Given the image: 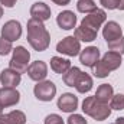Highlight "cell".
<instances>
[{
	"label": "cell",
	"instance_id": "17",
	"mask_svg": "<svg viewBox=\"0 0 124 124\" xmlns=\"http://www.w3.org/2000/svg\"><path fill=\"white\" fill-rule=\"evenodd\" d=\"M93 85H94L93 77L90 74H87V72H81L74 87L79 94H87L93 90Z\"/></svg>",
	"mask_w": 124,
	"mask_h": 124
},
{
	"label": "cell",
	"instance_id": "27",
	"mask_svg": "<svg viewBox=\"0 0 124 124\" xmlns=\"http://www.w3.org/2000/svg\"><path fill=\"white\" fill-rule=\"evenodd\" d=\"M10 52H13V45H12V42L0 36V56H6V55H9Z\"/></svg>",
	"mask_w": 124,
	"mask_h": 124
},
{
	"label": "cell",
	"instance_id": "35",
	"mask_svg": "<svg viewBox=\"0 0 124 124\" xmlns=\"http://www.w3.org/2000/svg\"><path fill=\"white\" fill-rule=\"evenodd\" d=\"M1 16H3V6L0 4V19H1Z\"/></svg>",
	"mask_w": 124,
	"mask_h": 124
},
{
	"label": "cell",
	"instance_id": "6",
	"mask_svg": "<svg viewBox=\"0 0 124 124\" xmlns=\"http://www.w3.org/2000/svg\"><path fill=\"white\" fill-rule=\"evenodd\" d=\"M107 22V13L102 10V9H95L94 12L88 13L82 20H81V25L88 28V29H93V31L98 32L100 28H102V25Z\"/></svg>",
	"mask_w": 124,
	"mask_h": 124
},
{
	"label": "cell",
	"instance_id": "13",
	"mask_svg": "<svg viewBox=\"0 0 124 124\" xmlns=\"http://www.w3.org/2000/svg\"><path fill=\"white\" fill-rule=\"evenodd\" d=\"M121 36H123V28L120 26V23H117L114 20H110V22H105L104 23L102 38L105 39V42L116 40V39H118Z\"/></svg>",
	"mask_w": 124,
	"mask_h": 124
},
{
	"label": "cell",
	"instance_id": "28",
	"mask_svg": "<svg viewBox=\"0 0 124 124\" xmlns=\"http://www.w3.org/2000/svg\"><path fill=\"white\" fill-rule=\"evenodd\" d=\"M66 124H88V121L85 120V117H82L81 114H71L66 120Z\"/></svg>",
	"mask_w": 124,
	"mask_h": 124
},
{
	"label": "cell",
	"instance_id": "22",
	"mask_svg": "<svg viewBox=\"0 0 124 124\" xmlns=\"http://www.w3.org/2000/svg\"><path fill=\"white\" fill-rule=\"evenodd\" d=\"M81 72H82V71H81L78 66H71V68L62 75V81H63V84H65L66 87H74Z\"/></svg>",
	"mask_w": 124,
	"mask_h": 124
},
{
	"label": "cell",
	"instance_id": "33",
	"mask_svg": "<svg viewBox=\"0 0 124 124\" xmlns=\"http://www.w3.org/2000/svg\"><path fill=\"white\" fill-rule=\"evenodd\" d=\"M113 124H124V117H118V118H117Z\"/></svg>",
	"mask_w": 124,
	"mask_h": 124
},
{
	"label": "cell",
	"instance_id": "5",
	"mask_svg": "<svg viewBox=\"0 0 124 124\" xmlns=\"http://www.w3.org/2000/svg\"><path fill=\"white\" fill-rule=\"evenodd\" d=\"M56 52L66 56H77L81 52V42L75 36H66L56 43Z\"/></svg>",
	"mask_w": 124,
	"mask_h": 124
},
{
	"label": "cell",
	"instance_id": "23",
	"mask_svg": "<svg viewBox=\"0 0 124 124\" xmlns=\"http://www.w3.org/2000/svg\"><path fill=\"white\" fill-rule=\"evenodd\" d=\"M97 9V4L94 3V0H78L77 1V10L81 13H91Z\"/></svg>",
	"mask_w": 124,
	"mask_h": 124
},
{
	"label": "cell",
	"instance_id": "7",
	"mask_svg": "<svg viewBox=\"0 0 124 124\" xmlns=\"http://www.w3.org/2000/svg\"><path fill=\"white\" fill-rule=\"evenodd\" d=\"M22 36V25L19 20H7L3 26H1V38L15 42L17 39H20Z\"/></svg>",
	"mask_w": 124,
	"mask_h": 124
},
{
	"label": "cell",
	"instance_id": "31",
	"mask_svg": "<svg viewBox=\"0 0 124 124\" xmlns=\"http://www.w3.org/2000/svg\"><path fill=\"white\" fill-rule=\"evenodd\" d=\"M16 1L17 0H0V4L3 6V7H15V4H16Z\"/></svg>",
	"mask_w": 124,
	"mask_h": 124
},
{
	"label": "cell",
	"instance_id": "9",
	"mask_svg": "<svg viewBox=\"0 0 124 124\" xmlns=\"http://www.w3.org/2000/svg\"><path fill=\"white\" fill-rule=\"evenodd\" d=\"M19 101H20V93L16 88H12V87L0 88V105L3 108L13 107L19 104Z\"/></svg>",
	"mask_w": 124,
	"mask_h": 124
},
{
	"label": "cell",
	"instance_id": "21",
	"mask_svg": "<svg viewBox=\"0 0 124 124\" xmlns=\"http://www.w3.org/2000/svg\"><path fill=\"white\" fill-rule=\"evenodd\" d=\"M69 68H71V61L69 59H65L62 56H52L51 58V69L55 74L63 75Z\"/></svg>",
	"mask_w": 124,
	"mask_h": 124
},
{
	"label": "cell",
	"instance_id": "2",
	"mask_svg": "<svg viewBox=\"0 0 124 124\" xmlns=\"http://www.w3.org/2000/svg\"><path fill=\"white\" fill-rule=\"evenodd\" d=\"M84 114L90 116L91 118H94L95 121H104L107 120L110 116H111V108L108 104H102L100 102L95 95L91 97H87L84 101H82V108Z\"/></svg>",
	"mask_w": 124,
	"mask_h": 124
},
{
	"label": "cell",
	"instance_id": "34",
	"mask_svg": "<svg viewBox=\"0 0 124 124\" xmlns=\"http://www.w3.org/2000/svg\"><path fill=\"white\" fill-rule=\"evenodd\" d=\"M118 9L124 10V0H120V4H118Z\"/></svg>",
	"mask_w": 124,
	"mask_h": 124
},
{
	"label": "cell",
	"instance_id": "4",
	"mask_svg": "<svg viewBox=\"0 0 124 124\" xmlns=\"http://www.w3.org/2000/svg\"><path fill=\"white\" fill-rule=\"evenodd\" d=\"M33 94L35 97L39 100V101H43V102H49L55 98L56 95V85L49 81V79H43L40 82H38L33 88Z\"/></svg>",
	"mask_w": 124,
	"mask_h": 124
},
{
	"label": "cell",
	"instance_id": "19",
	"mask_svg": "<svg viewBox=\"0 0 124 124\" xmlns=\"http://www.w3.org/2000/svg\"><path fill=\"white\" fill-rule=\"evenodd\" d=\"M97 35H98V32L93 31V29H88V28H85L82 25H79L74 31V36L79 42H93V40L97 39Z\"/></svg>",
	"mask_w": 124,
	"mask_h": 124
},
{
	"label": "cell",
	"instance_id": "12",
	"mask_svg": "<svg viewBox=\"0 0 124 124\" xmlns=\"http://www.w3.org/2000/svg\"><path fill=\"white\" fill-rule=\"evenodd\" d=\"M22 81V74L16 72L12 68H6L0 72V82L3 87H12L16 88Z\"/></svg>",
	"mask_w": 124,
	"mask_h": 124
},
{
	"label": "cell",
	"instance_id": "15",
	"mask_svg": "<svg viewBox=\"0 0 124 124\" xmlns=\"http://www.w3.org/2000/svg\"><path fill=\"white\" fill-rule=\"evenodd\" d=\"M56 23L63 31H71L77 28V15L71 10H63L56 16Z\"/></svg>",
	"mask_w": 124,
	"mask_h": 124
},
{
	"label": "cell",
	"instance_id": "8",
	"mask_svg": "<svg viewBox=\"0 0 124 124\" xmlns=\"http://www.w3.org/2000/svg\"><path fill=\"white\" fill-rule=\"evenodd\" d=\"M28 77L35 82H40L48 77V65L43 61H35L31 62L28 66Z\"/></svg>",
	"mask_w": 124,
	"mask_h": 124
},
{
	"label": "cell",
	"instance_id": "26",
	"mask_svg": "<svg viewBox=\"0 0 124 124\" xmlns=\"http://www.w3.org/2000/svg\"><path fill=\"white\" fill-rule=\"evenodd\" d=\"M93 69H94V75H95L97 78H107V77L110 75V72H111V71L102 63V61L97 62V65L94 66Z\"/></svg>",
	"mask_w": 124,
	"mask_h": 124
},
{
	"label": "cell",
	"instance_id": "20",
	"mask_svg": "<svg viewBox=\"0 0 124 124\" xmlns=\"http://www.w3.org/2000/svg\"><path fill=\"white\" fill-rule=\"evenodd\" d=\"M113 95H114V88H113V85H110V84H101V85L97 88L95 98H97L100 102H102V104H108L110 100L113 98Z\"/></svg>",
	"mask_w": 124,
	"mask_h": 124
},
{
	"label": "cell",
	"instance_id": "32",
	"mask_svg": "<svg viewBox=\"0 0 124 124\" xmlns=\"http://www.w3.org/2000/svg\"><path fill=\"white\" fill-rule=\"evenodd\" d=\"M51 1L55 3V4H58V6H66V4L71 3V0H51Z\"/></svg>",
	"mask_w": 124,
	"mask_h": 124
},
{
	"label": "cell",
	"instance_id": "14",
	"mask_svg": "<svg viewBox=\"0 0 124 124\" xmlns=\"http://www.w3.org/2000/svg\"><path fill=\"white\" fill-rule=\"evenodd\" d=\"M51 7L46 4V3H43V1H36V3H33L31 7V16L33 19H38V20H40V22H46V20H49L51 19Z\"/></svg>",
	"mask_w": 124,
	"mask_h": 124
},
{
	"label": "cell",
	"instance_id": "36",
	"mask_svg": "<svg viewBox=\"0 0 124 124\" xmlns=\"http://www.w3.org/2000/svg\"><path fill=\"white\" fill-rule=\"evenodd\" d=\"M1 114H3V107L0 105V116H1Z\"/></svg>",
	"mask_w": 124,
	"mask_h": 124
},
{
	"label": "cell",
	"instance_id": "30",
	"mask_svg": "<svg viewBox=\"0 0 124 124\" xmlns=\"http://www.w3.org/2000/svg\"><path fill=\"white\" fill-rule=\"evenodd\" d=\"M45 124H65V121L58 114H49L45 117Z\"/></svg>",
	"mask_w": 124,
	"mask_h": 124
},
{
	"label": "cell",
	"instance_id": "25",
	"mask_svg": "<svg viewBox=\"0 0 124 124\" xmlns=\"http://www.w3.org/2000/svg\"><path fill=\"white\" fill-rule=\"evenodd\" d=\"M107 45H108V49H110V51L117 52V54H120V55L124 54V38L123 36L118 38V39H116V40L107 42Z\"/></svg>",
	"mask_w": 124,
	"mask_h": 124
},
{
	"label": "cell",
	"instance_id": "16",
	"mask_svg": "<svg viewBox=\"0 0 124 124\" xmlns=\"http://www.w3.org/2000/svg\"><path fill=\"white\" fill-rule=\"evenodd\" d=\"M0 124H26V116L20 110H13L0 116Z\"/></svg>",
	"mask_w": 124,
	"mask_h": 124
},
{
	"label": "cell",
	"instance_id": "1",
	"mask_svg": "<svg viewBox=\"0 0 124 124\" xmlns=\"http://www.w3.org/2000/svg\"><path fill=\"white\" fill-rule=\"evenodd\" d=\"M28 35L26 39L32 48L38 52H43L51 45V33L45 28L43 22L31 17L28 20Z\"/></svg>",
	"mask_w": 124,
	"mask_h": 124
},
{
	"label": "cell",
	"instance_id": "24",
	"mask_svg": "<svg viewBox=\"0 0 124 124\" xmlns=\"http://www.w3.org/2000/svg\"><path fill=\"white\" fill-rule=\"evenodd\" d=\"M110 108L111 110H117V111L124 110V94L113 95V98L110 100Z\"/></svg>",
	"mask_w": 124,
	"mask_h": 124
},
{
	"label": "cell",
	"instance_id": "3",
	"mask_svg": "<svg viewBox=\"0 0 124 124\" xmlns=\"http://www.w3.org/2000/svg\"><path fill=\"white\" fill-rule=\"evenodd\" d=\"M29 63H31V52L25 46H16V48H13L9 68L15 69L19 74H25L28 71Z\"/></svg>",
	"mask_w": 124,
	"mask_h": 124
},
{
	"label": "cell",
	"instance_id": "10",
	"mask_svg": "<svg viewBox=\"0 0 124 124\" xmlns=\"http://www.w3.org/2000/svg\"><path fill=\"white\" fill-rule=\"evenodd\" d=\"M78 104H79L78 97L72 93H63L56 101V105L62 113H69V114L75 113V110L78 108Z\"/></svg>",
	"mask_w": 124,
	"mask_h": 124
},
{
	"label": "cell",
	"instance_id": "11",
	"mask_svg": "<svg viewBox=\"0 0 124 124\" xmlns=\"http://www.w3.org/2000/svg\"><path fill=\"white\" fill-rule=\"evenodd\" d=\"M100 49L97 46H88L85 49H81L79 52V62L88 68H94L97 65V62L100 61Z\"/></svg>",
	"mask_w": 124,
	"mask_h": 124
},
{
	"label": "cell",
	"instance_id": "18",
	"mask_svg": "<svg viewBox=\"0 0 124 124\" xmlns=\"http://www.w3.org/2000/svg\"><path fill=\"white\" fill-rule=\"evenodd\" d=\"M101 61H102V63H104L110 71H116V69H118V68L121 66L123 58H121L120 54L113 52V51H108V52H105V54L102 55Z\"/></svg>",
	"mask_w": 124,
	"mask_h": 124
},
{
	"label": "cell",
	"instance_id": "29",
	"mask_svg": "<svg viewBox=\"0 0 124 124\" xmlns=\"http://www.w3.org/2000/svg\"><path fill=\"white\" fill-rule=\"evenodd\" d=\"M100 4H101L104 9H108V10H116V9H118L120 0H100Z\"/></svg>",
	"mask_w": 124,
	"mask_h": 124
}]
</instances>
